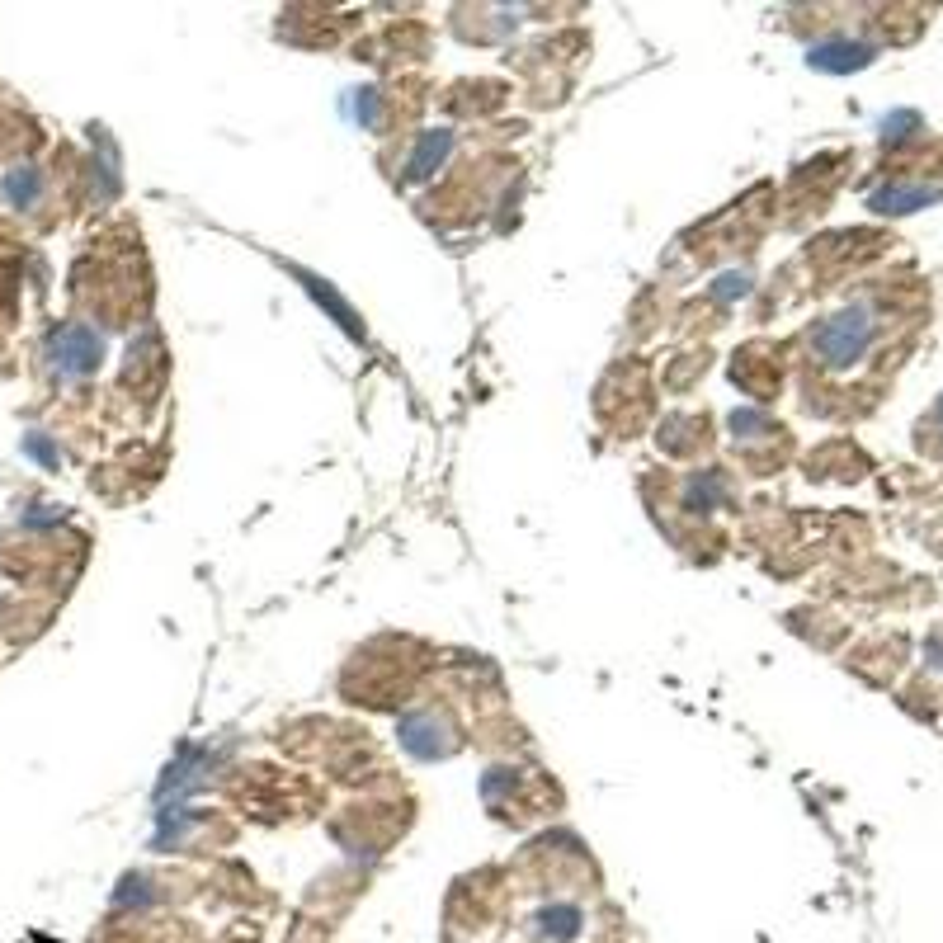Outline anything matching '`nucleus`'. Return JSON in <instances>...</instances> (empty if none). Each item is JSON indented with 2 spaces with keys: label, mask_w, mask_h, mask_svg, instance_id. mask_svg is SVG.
<instances>
[{
  "label": "nucleus",
  "mask_w": 943,
  "mask_h": 943,
  "mask_svg": "<svg viewBox=\"0 0 943 943\" xmlns=\"http://www.w3.org/2000/svg\"><path fill=\"white\" fill-rule=\"evenodd\" d=\"M868 335H873V321L863 312H844L835 316L830 326H821V335H816V349L826 354V364H854L859 359V349L868 345Z\"/></svg>",
  "instance_id": "f257e3e1"
},
{
  "label": "nucleus",
  "mask_w": 943,
  "mask_h": 943,
  "mask_svg": "<svg viewBox=\"0 0 943 943\" xmlns=\"http://www.w3.org/2000/svg\"><path fill=\"white\" fill-rule=\"evenodd\" d=\"M52 364L62 368V373H90V368L100 364V335L85 331V326H62V331L52 335Z\"/></svg>",
  "instance_id": "f03ea898"
},
{
  "label": "nucleus",
  "mask_w": 943,
  "mask_h": 943,
  "mask_svg": "<svg viewBox=\"0 0 943 943\" xmlns=\"http://www.w3.org/2000/svg\"><path fill=\"white\" fill-rule=\"evenodd\" d=\"M811 62H816V67L849 71V67H863V62H868V52H863V48H821V52H811Z\"/></svg>",
  "instance_id": "7ed1b4c3"
},
{
  "label": "nucleus",
  "mask_w": 943,
  "mask_h": 943,
  "mask_svg": "<svg viewBox=\"0 0 943 943\" xmlns=\"http://www.w3.org/2000/svg\"><path fill=\"white\" fill-rule=\"evenodd\" d=\"M5 194L15 203H34V194H38V170H15L10 180H5Z\"/></svg>",
  "instance_id": "20e7f679"
}]
</instances>
